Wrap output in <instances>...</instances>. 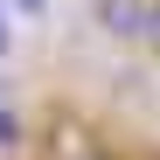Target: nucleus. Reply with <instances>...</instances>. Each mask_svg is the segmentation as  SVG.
Listing matches in <instances>:
<instances>
[{
	"label": "nucleus",
	"mask_w": 160,
	"mask_h": 160,
	"mask_svg": "<svg viewBox=\"0 0 160 160\" xmlns=\"http://www.w3.org/2000/svg\"><path fill=\"white\" fill-rule=\"evenodd\" d=\"M146 7H153V0H98V28L112 35V42H139Z\"/></svg>",
	"instance_id": "obj_1"
},
{
	"label": "nucleus",
	"mask_w": 160,
	"mask_h": 160,
	"mask_svg": "<svg viewBox=\"0 0 160 160\" xmlns=\"http://www.w3.org/2000/svg\"><path fill=\"white\" fill-rule=\"evenodd\" d=\"M49 153H56V160H91L98 146H91V132H84V118H49Z\"/></svg>",
	"instance_id": "obj_2"
},
{
	"label": "nucleus",
	"mask_w": 160,
	"mask_h": 160,
	"mask_svg": "<svg viewBox=\"0 0 160 160\" xmlns=\"http://www.w3.org/2000/svg\"><path fill=\"white\" fill-rule=\"evenodd\" d=\"M21 139H28V118L14 112V84L0 77V153H7V146H21Z\"/></svg>",
	"instance_id": "obj_3"
},
{
	"label": "nucleus",
	"mask_w": 160,
	"mask_h": 160,
	"mask_svg": "<svg viewBox=\"0 0 160 160\" xmlns=\"http://www.w3.org/2000/svg\"><path fill=\"white\" fill-rule=\"evenodd\" d=\"M139 42H146L153 56H160V0H153V7H146V28H139Z\"/></svg>",
	"instance_id": "obj_4"
},
{
	"label": "nucleus",
	"mask_w": 160,
	"mask_h": 160,
	"mask_svg": "<svg viewBox=\"0 0 160 160\" xmlns=\"http://www.w3.org/2000/svg\"><path fill=\"white\" fill-rule=\"evenodd\" d=\"M7 42H14V28H7V7H0V56H7Z\"/></svg>",
	"instance_id": "obj_5"
},
{
	"label": "nucleus",
	"mask_w": 160,
	"mask_h": 160,
	"mask_svg": "<svg viewBox=\"0 0 160 160\" xmlns=\"http://www.w3.org/2000/svg\"><path fill=\"white\" fill-rule=\"evenodd\" d=\"M91 160H104V153H91Z\"/></svg>",
	"instance_id": "obj_6"
}]
</instances>
